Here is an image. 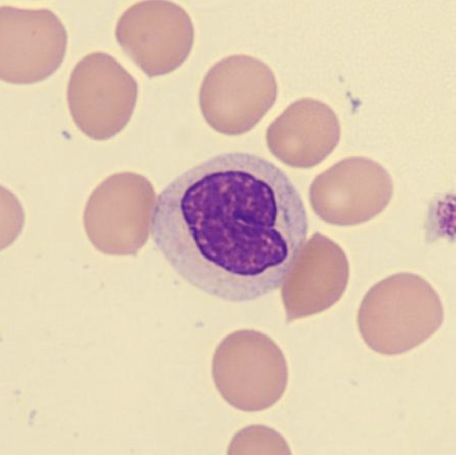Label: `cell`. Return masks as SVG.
Here are the masks:
<instances>
[{"label":"cell","instance_id":"1","mask_svg":"<svg viewBox=\"0 0 456 455\" xmlns=\"http://www.w3.org/2000/svg\"><path fill=\"white\" fill-rule=\"evenodd\" d=\"M151 231L173 269L203 292L251 301L282 286L305 246L304 203L287 174L242 152L211 157L156 199Z\"/></svg>","mask_w":456,"mask_h":455},{"label":"cell","instance_id":"2","mask_svg":"<svg viewBox=\"0 0 456 455\" xmlns=\"http://www.w3.org/2000/svg\"><path fill=\"white\" fill-rule=\"evenodd\" d=\"M444 309L433 286L412 272L386 277L363 297L357 314L367 345L383 355L402 354L431 337L441 326Z\"/></svg>","mask_w":456,"mask_h":455},{"label":"cell","instance_id":"3","mask_svg":"<svg viewBox=\"0 0 456 455\" xmlns=\"http://www.w3.org/2000/svg\"><path fill=\"white\" fill-rule=\"evenodd\" d=\"M212 371L222 398L244 412L270 408L288 385V368L282 351L269 337L252 329L236 331L221 341Z\"/></svg>","mask_w":456,"mask_h":455},{"label":"cell","instance_id":"4","mask_svg":"<svg viewBox=\"0 0 456 455\" xmlns=\"http://www.w3.org/2000/svg\"><path fill=\"white\" fill-rule=\"evenodd\" d=\"M156 200L152 184L141 175L125 172L108 177L85 206L88 239L104 254H135L148 240Z\"/></svg>","mask_w":456,"mask_h":455},{"label":"cell","instance_id":"5","mask_svg":"<svg viewBox=\"0 0 456 455\" xmlns=\"http://www.w3.org/2000/svg\"><path fill=\"white\" fill-rule=\"evenodd\" d=\"M138 90L136 80L115 58L94 52L82 57L71 72L67 100L79 130L103 141L115 136L128 124Z\"/></svg>","mask_w":456,"mask_h":455},{"label":"cell","instance_id":"6","mask_svg":"<svg viewBox=\"0 0 456 455\" xmlns=\"http://www.w3.org/2000/svg\"><path fill=\"white\" fill-rule=\"evenodd\" d=\"M115 33L123 50L149 77L178 68L189 55L194 37L185 10L162 0L130 6L120 17Z\"/></svg>","mask_w":456,"mask_h":455},{"label":"cell","instance_id":"7","mask_svg":"<svg viewBox=\"0 0 456 455\" xmlns=\"http://www.w3.org/2000/svg\"><path fill=\"white\" fill-rule=\"evenodd\" d=\"M68 36L51 10L0 7V78L12 84L43 81L60 67Z\"/></svg>","mask_w":456,"mask_h":455},{"label":"cell","instance_id":"8","mask_svg":"<svg viewBox=\"0 0 456 455\" xmlns=\"http://www.w3.org/2000/svg\"><path fill=\"white\" fill-rule=\"evenodd\" d=\"M274 74L264 62L236 54L215 63L205 76L199 104L208 121H258L274 104Z\"/></svg>","mask_w":456,"mask_h":455},{"label":"cell","instance_id":"9","mask_svg":"<svg viewBox=\"0 0 456 455\" xmlns=\"http://www.w3.org/2000/svg\"><path fill=\"white\" fill-rule=\"evenodd\" d=\"M311 190L331 197V222L344 226L367 222L381 213L393 196L388 172L367 157H351L338 162L313 182Z\"/></svg>","mask_w":456,"mask_h":455},{"label":"cell","instance_id":"10","mask_svg":"<svg viewBox=\"0 0 456 455\" xmlns=\"http://www.w3.org/2000/svg\"><path fill=\"white\" fill-rule=\"evenodd\" d=\"M349 276L346 255L335 244L321 251L305 246L281 286L287 321L330 308L345 292Z\"/></svg>","mask_w":456,"mask_h":455},{"label":"cell","instance_id":"11","mask_svg":"<svg viewBox=\"0 0 456 455\" xmlns=\"http://www.w3.org/2000/svg\"><path fill=\"white\" fill-rule=\"evenodd\" d=\"M283 125L288 154L283 162L295 167L315 165L336 147L340 128L332 109L324 103L303 98L289 106L275 121Z\"/></svg>","mask_w":456,"mask_h":455},{"label":"cell","instance_id":"12","mask_svg":"<svg viewBox=\"0 0 456 455\" xmlns=\"http://www.w3.org/2000/svg\"><path fill=\"white\" fill-rule=\"evenodd\" d=\"M228 454H291L284 438L268 426L254 424L240 430L232 439Z\"/></svg>","mask_w":456,"mask_h":455}]
</instances>
